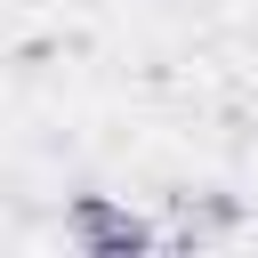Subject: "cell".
<instances>
[{
	"label": "cell",
	"mask_w": 258,
	"mask_h": 258,
	"mask_svg": "<svg viewBox=\"0 0 258 258\" xmlns=\"http://www.w3.org/2000/svg\"><path fill=\"white\" fill-rule=\"evenodd\" d=\"M64 234H73L81 250H97V258H113V250H137V242H153V226H145V218H129V210H113L105 194H81V202L64 210Z\"/></svg>",
	"instance_id": "6da1fadb"
}]
</instances>
